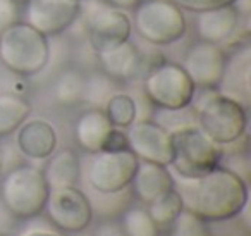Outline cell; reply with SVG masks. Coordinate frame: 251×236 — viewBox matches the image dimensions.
<instances>
[{"label":"cell","instance_id":"31","mask_svg":"<svg viewBox=\"0 0 251 236\" xmlns=\"http://www.w3.org/2000/svg\"><path fill=\"white\" fill-rule=\"evenodd\" d=\"M93 236H127L124 233V229H122L121 224H117V222H101V224H98V228L95 229Z\"/></svg>","mask_w":251,"mask_h":236},{"label":"cell","instance_id":"10","mask_svg":"<svg viewBox=\"0 0 251 236\" xmlns=\"http://www.w3.org/2000/svg\"><path fill=\"white\" fill-rule=\"evenodd\" d=\"M45 210L50 221L66 233L84 231L93 219L90 200L76 186L50 188Z\"/></svg>","mask_w":251,"mask_h":236},{"label":"cell","instance_id":"35","mask_svg":"<svg viewBox=\"0 0 251 236\" xmlns=\"http://www.w3.org/2000/svg\"><path fill=\"white\" fill-rule=\"evenodd\" d=\"M2 164H4V153H2V148H0V171H2Z\"/></svg>","mask_w":251,"mask_h":236},{"label":"cell","instance_id":"18","mask_svg":"<svg viewBox=\"0 0 251 236\" xmlns=\"http://www.w3.org/2000/svg\"><path fill=\"white\" fill-rule=\"evenodd\" d=\"M112 122L107 118L105 111L100 107H93L84 111L83 114L77 118L76 128H74V135H76V142L84 152L88 153H97L101 150L105 140H107L108 133L112 131Z\"/></svg>","mask_w":251,"mask_h":236},{"label":"cell","instance_id":"19","mask_svg":"<svg viewBox=\"0 0 251 236\" xmlns=\"http://www.w3.org/2000/svg\"><path fill=\"white\" fill-rule=\"evenodd\" d=\"M101 69L114 81H129L141 69V54L133 43H121L115 49L98 56Z\"/></svg>","mask_w":251,"mask_h":236},{"label":"cell","instance_id":"29","mask_svg":"<svg viewBox=\"0 0 251 236\" xmlns=\"http://www.w3.org/2000/svg\"><path fill=\"white\" fill-rule=\"evenodd\" d=\"M19 21L18 0H0V35Z\"/></svg>","mask_w":251,"mask_h":236},{"label":"cell","instance_id":"27","mask_svg":"<svg viewBox=\"0 0 251 236\" xmlns=\"http://www.w3.org/2000/svg\"><path fill=\"white\" fill-rule=\"evenodd\" d=\"M169 229H171L169 236H208L205 221L188 210H182Z\"/></svg>","mask_w":251,"mask_h":236},{"label":"cell","instance_id":"8","mask_svg":"<svg viewBox=\"0 0 251 236\" xmlns=\"http://www.w3.org/2000/svg\"><path fill=\"white\" fill-rule=\"evenodd\" d=\"M84 4L90 7L86 14L88 40L97 56L108 52L129 40L133 23L127 14H124L121 9L108 5L107 2L100 4L98 0H90Z\"/></svg>","mask_w":251,"mask_h":236},{"label":"cell","instance_id":"25","mask_svg":"<svg viewBox=\"0 0 251 236\" xmlns=\"http://www.w3.org/2000/svg\"><path fill=\"white\" fill-rule=\"evenodd\" d=\"M121 226L127 236H160V229L150 217L148 210L140 207L127 208L122 215Z\"/></svg>","mask_w":251,"mask_h":236},{"label":"cell","instance_id":"30","mask_svg":"<svg viewBox=\"0 0 251 236\" xmlns=\"http://www.w3.org/2000/svg\"><path fill=\"white\" fill-rule=\"evenodd\" d=\"M126 148H127V136H126V133L121 131L119 128H112V131L108 133L101 150L103 152H119V150H126Z\"/></svg>","mask_w":251,"mask_h":236},{"label":"cell","instance_id":"11","mask_svg":"<svg viewBox=\"0 0 251 236\" xmlns=\"http://www.w3.org/2000/svg\"><path fill=\"white\" fill-rule=\"evenodd\" d=\"M127 148L140 160L171 166L172 143L171 131L153 121H134L127 128Z\"/></svg>","mask_w":251,"mask_h":236},{"label":"cell","instance_id":"6","mask_svg":"<svg viewBox=\"0 0 251 236\" xmlns=\"http://www.w3.org/2000/svg\"><path fill=\"white\" fill-rule=\"evenodd\" d=\"M196 119L198 128L220 147L237 142L248 126L246 107L217 91L200 102Z\"/></svg>","mask_w":251,"mask_h":236},{"label":"cell","instance_id":"3","mask_svg":"<svg viewBox=\"0 0 251 236\" xmlns=\"http://www.w3.org/2000/svg\"><path fill=\"white\" fill-rule=\"evenodd\" d=\"M49 191L43 171L33 166H18L0 183V200L16 219H33L45 210Z\"/></svg>","mask_w":251,"mask_h":236},{"label":"cell","instance_id":"14","mask_svg":"<svg viewBox=\"0 0 251 236\" xmlns=\"http://www.w3.org/2000/svg\"><path fill=\"white\" fill-rule=\"evenodd\" d=\"M219 93L239 102L243 107L251 104V47L236 49L226 57V66L217 87Z\"/></svg>","mask_w":251,"mask_h":236},{"label":"cell","instance_id":"12","mask_svg":"<svg viewBox=\"0 0 251 236\" xmlns=\"http://www.w3.org/2000/svg\"><path fill=\"white\" fill-rule=\"evenodd\" d=\"M181 66L196 88L217 90L226 66V52L220 45L200 40L186 50Z\"/></svg>","mask_w":251,"mask_h":236},{"label":"cell","instance_id":"13","mask_svg":"<svg viewBox=\"0 0 251 236\" xmlns=\"http://www.w3.org/2000/svg\"><path fill=\"white\" fill-rule=\"evenodd\" d=\"M79 11V0H28L25 18L45 36H53L69 30Z\"/></svg>","mask_w":251,"mask_h":236},{"label":"cell","instance_id":"16","mask_svg":"<svg viewBox=\"0 0 251 236\" xmlns=\"http://www.w3.org/2000/svg\"><path fill=\"white\" fill-rule=\"evenodd\" d=\"M18 147L28 159H49L57 148V133L45 119L25 121L18 131Z\"/></svg>","mask_w":251,"mask_h":236},{"label":"cell","instance_id":"23","mask_svg":"<svg viewBox=\"0 0 251 236\" xmlns=\"http://www.w3.org/2000/svg\"><path fill=\"white\" fill-rule=\"evenodd\" d=\"M105 114L114 128H129L138 119V105L127 93H114L105 104Z\"/></svg>","mask_w":251,"mask_h":236},{"label":"cell","instance_id":"37","mask_svg":"<svg viewBox=\"0 0 251 236\" xmlns=\"http://www.w3.org/2000/svg\"><path fill=\"white\" fill-rule=\"evenodd\" d=\"M18 2H19V0H18Z\"/></svg>","mask_w":251,"mask_h":236},{"label":"cell","instance_id":"36","mask_svg":"<svg viewBox=\"0 0 251 236\" xmlns=\"http://www.w3.org/2000/svg\"><path fill=\"white\" fill-rule=\"evenodd\" d=\"M79 2H90V0H79Z\"/></svg>","mask_w":251,"mask_h":236},{"label":"cell","instance_id":"4","mask_svg":"<svg viewBox=\"0 0 251 236\" xmlns=\"http://www.w3.org/2000/svg\"><path fill=\"white\" fill-rule=\"evenodd\" d=\"M171 166L181 177H198L220 166L222 147L208 138L198 126H182L171 131Z\"/></svg>","mask_w":251,"mask_h":236},{"label":"cell","instance_id":"9","mask_svg":"<svg viewBox=\"0 0 251 236\" xmlns=\"http://www.w3.org/2000/svg\"><path fill=\"white\" fill-rule=\"evenodd\" d=\"M138 162L140 159L129 148L119 152H97L88 167V183L98 193H121L133 181Z\"/></svg>","mask_w":251,"mask_h":236},{"label":"cell","instance_id":"32","mask_svg":"<svg viewBox=\"0 0 251 236\" xmlns=\"http://www.w3.org/2000/svg\"><path fill=\"white\" fill-rule=\"evenodd\" d=\"M14 215L9 212V208L4 205V202L0 200V235L5 233L7 229H11L12 226V221H14Z\"/></svg>","mask_w":251,"mask_h":236},{"label":"cell","instance_id":"34","mask_svg":"<svg viewBox=\"0 0 251 236\" xmlns=\"http://www.w3.org/2000/svg\"><path fill=\"white\" fill-rule=\"evenodd\" d=\"M26 236H59V235H53V233H45V231H35V233H29Z\"/></svg>","mask_w":251,"mask_h":236},{"label":"cell","instance_id":"5","mask_svg":"<svg viewBox=\"0 0 251 236\" xmlns=\"http://www.w3.org/2000/svg\"><path fill=\"white\" fill-rule=\"evenodd\" d=\"M134 30L151 45H171L186 35L188 25L172 0H141L134 9Z\"/></svg>","mask_w":251,"mask_h":236},{"label":"cell","instance_id":"24","mask_svg":"<svg viewBox=\"0 0 251 236\" xmlns=\"http://www.w3.org/2000/svg\"><path fill=\"white\" fill-rule=\"evenodd\" d=\"M84 91V76L76 69H67L57 78L53 85L55 100L62 105H74L83 100Z\"/></svg>","mask_w":251,"mask_h":236},{"label":"cell","instance_id":"15","mask_svg":"<svg viewBox=\"0 0 251 236\" xmlns=\"http://www.w3.org/2000/svg\"><path fill=\"white\" fill-rule=\"evenodd\" d=\"M239 19L241 14L234 5H224L212 11L196 12L195 28L201 42L220 45L236 33Z\"/></svg>","mask_w":251,"mask_h":236},{"label":"cell","instance_id":"26","mask_svg":"<svg viewBox=\"0 0 251 236\" xmlns=\"http://www.w3.org/2000/svg\"><path fill=\"white\" fill-rule=\"evenodd\" d=\"M114 80L105 73H93L91 76L84 78L83 100L91 102L93 105L107 104L108 98L114 95Z\"/></svg>","mask_w":251,"mask_h":236},{"label":"cell","instance_id":"7","mask_svg":"<svg viewBox=\"0 0 251 236\" xmlns=\"http://www.w3.org/2000/svg\"><path fill=\"white\" fill-rule=\"evenodd\" d=\"M196 87L181 64L160 62L143 81V93L151 105L164 111H182L195 98Z\"/></svg>","mask_w":251,"mask_h":236},{"label":"cell","instance_id":"2","mask_svg":"<svg viewBox=\"0 0 251 236\" xmlns=\"http://www.w3.org/2000/svg\"><path fill=\"white\" fill-rule=\"evenodd\" d=\"M50 59L49 36L26 21H18L0 35V60L19 76H35Z\"/></svg>","mask_w":251,"mask_h":236},{"label":"cell","instance_id":"20","mask_svg":"<svg viewBox=\"0 0 251 236\" xmlns=\"http://www.w3.org/2000/svg\"><path fill=\"white\" fill-rule=\"evenodd\" d=\"M50 157L52 159L49 160L45 171H43L49 188L76 186L81 173L77 153L71 148H62L57 153H52Z\"/></svg>","mask_w":251,"mask_h":236},{"label":"cell","instance_id":"17","mask_svg":"<svg viewBox=\"0 0 251 236\" xmlns=\"http://www.w3.org/2000/svg\"><path fill=\"white\" fill-rule=\"evenodd\" d=\"M131 184L134 195L145 204H150L162 193L174 188V176L167 169V166L140 160Z\"/></svg>","mask_w":251,"mask_h":236},{"label":"cell","instance_id":"1","mask_svg":"<svg viewBox=\"0 0 251 236\" xmlns=\"http://www.w3.org/2000/svg\"><path fill=\"white\" fill-rule=\"evenodd\" d=\"M174 188L182 200L184 210L205 222L227 221L243 212L248 204V184L227 167H213L198 177H181Z\"/></svg>","mask_w":251,"mask_h":236},{"label":"cell","instance_id":"22","mask_svg":"<svg viewBox=\"0 0 251 236\" xmlns=\"http://www.w3.org/2000/svg\"><path fill=\"white\" fill-rule=\"evenodd\" d=\"M182 210H184L182 200L176 188L165 191V193H162L160 197H157L153 202L148 204V214L153 219V222L157 224L158 229L171 228L172 222L177 219V215Z\"/></svg>","mask_w":251,"mask_h":236},{"label":"cell","instance_id":"28","mask_svg":"<svg viewBox=\"0 0 251 236\" xmlns=\"http://www.w3.org/2000/svg\"><path fill=\"white\" fill-rule=\"evenodd\" d=\"M176 5L182 9V11L189 12H203V11H212V9H219L224 5H234L236 0H172Z\"/></svg>","mask_w":251,"mask_h":236},{"label":"cell","instance_id":"33","mask_svg":"<svg viewBox=\"0 0 251 236\" xmlns=\"http://www.w3.org/2000/svg\"><path fill=\"white\" fill-rule=\"evenodd\" d=\"M105 2L112 7L121 9V11H134L141 0H105Z\"/></svg>","mask_w":251,"mask_h":236},{"label":"cell","instance_id":"21","mask_svg":"<svg viewBox=\"0 0 251 236\" xmlns=\"http://www.w3.org/2000/svg\"><path fill=\"white\" fill-rule=\"evenodd\" d=\"M31 114V104L14 93H0V136L11 135Z\"/></svg>","mask_w":251,"mask_h":236}]
</instances>
